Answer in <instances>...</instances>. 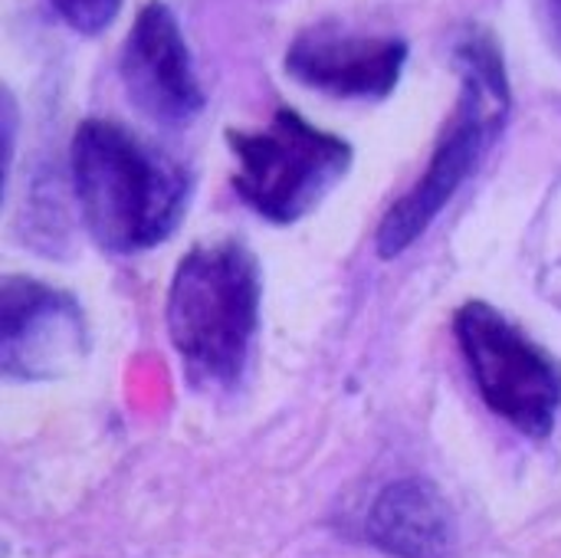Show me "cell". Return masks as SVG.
<instances>
[{
  "mask_svg": "<svg viewBox=\"0 0 561 558\" xmlns=\"http://www.w3.org/2000/svg\"><path fill=\"white\" fill-rule=\"evenodd\" d=\"M85 355L79 303L30 276H10L0 293V358L7 378L43 382Z\"/></svg>",
  "mask_w": 561,
  "mask_h": 558,
  "instance_id": "obj_6",
  "label": "cell"
},
{
  "mask_svg": "<svg viewBox=\"0 0 561 558\" xmlns=\"http://www.w3.org/2000/svg\"><path fill=\"white\" fill-rule=\"evenodd\" d=\"M72 187L82 224L102 250L145 253L178 230L191 174L115 118H85L72 135Z\"/></svg>",
  "mask_w": 561,
  "mask_h": 558,
  "instance_id": "obj_1",
  "label": "cell"
},
{
  "mask_svg": "<svg viewBox=\"0 0 561 558\" xmlns=\"http://www.w3.org/2000/svg\"><path fill=\"white\" fill-rule=\"evenodd\" d=\"M260 326V266L237 240L194 247L168 289V335L204 385H233Z\"/></svg>",
  "mask_w": 561,
  "mask_h": 558,
  "instance_id": "obj_3",
  "label": "cell"
},
{
  "mask_svg": "<svg viewBox=\"0 0 561 558\" xmlns=\"http://www.w3.org/2000/svg\"><path fill=\"white\" fill-rule=\"evenodd\" d=\"M368 539L394 558H447L457 526L447 500L427 480L388 483L368 510Z\"/></svg>",
  "mask_w": 561,
  "mask_h": 558,
  "instance_id": "obj_9",
  "label": "cell"
},
{
  "mask_svg": "<svg viewBox=\"0 0 561 558\" xmlns=\"http://www.w3.org/2000/svg\"><path fill=\"white\" fill-rule=\"evenodd\" d=\"M118 69L128 99L151 122L187 125L201 115L204 89L197 82L178 16L168 3L151 0L138 10Z\"/></svg>",
  "mask_w": 561,
  "mask_h": 558,
  "instance_id": "obj_7",
  "label": "cell"
},
{
  "mask_svg": "<svg viewBox=\"0 0 561 558\" xmlns=\"http://www.w3.org/2000/svg\"><path fill=\"white\" fill-rule=\"evenodd\" d=\"M457 342L486 408L526 437H546L561 408V368L490 303H467Z\"/></svg>",
  "mask_w": 561,
  "mask_h": 558,
  "instance_id": "obj_5",
  "label": "cell"
},
{
  "mask_svg": "<svg viewBox=\"0 0 561 558\" xmlns=\"http://www.w3.org/2000/svg\"><path fill=\"white\" fill-rule=\"evenodd\" d=\"M404 62L408 43L401 36H362L335 23L309 26L286 49V72L332 99H388Z\"/></svg>",
  "mask_w": 561,
  "mask_h": 558,
  "instance_id": "obj_8",
  "label": "cell"
},
{
  "mask_svg": "<svg viewBox=\"0 0 561 558\" xmlns=\"http://www.w3.org/2000/svg\"><path fill=\"white\" fill-rule=\"evenodd\" d=\"M559 7H561V0H559Z\"/></svg>",
  "mask_w": 561,
  "mask_h": 558,
  "instance_id": "obj_11",
  "label": "cell"
},
{
  "mask_svg": "<svg viewBox=\"0 0 561 558\" xmlns=\"http://www.w3.org/2000/svg\"><path fill=\"white\" fill-rule=\"evenodd\" d=\"M460 99L434 145L417 184L391 204L378 227V253L385 260L404 253L434 217L454 201L463 181L480 168L510 115V79L490 33L473 30L457 43Z\"/></svg>",
  "mask_w": 561,
  "mask_h": 558,
  "instance_id": "obj_2",
  "label": "cell"
},
{
  "mask_svg": "<svg viewBox=\"0 0 561 558\" xmlns=\"http://www.w3.org/2000/svg\"><path fill=\"white\" fill-rule=\"evenodd\" d=\"M237 194L273 224H296L348 174L352 145L283 105L256 132H227Z\"/></svg>",
  "mask_w": 561,
  "mask_h": 558,
  "instance_id": "obj_4",
  "label": "cell"
},
{
  "mask_svg": "<svg viewBox=\"0 0 561 558\" xmlns=\"http://www.w3.org/2000/svg\"><path fill=\"white\" fill-rule=\"evenodd\" d=\"M49 3L62 16V23H69L85 36L102 33L122 10V0H49Z\"/></svg>",
  "mask_w": 561,
  "mask_h": 558,
  "instance_id": "obj_10",
  "label": "cell"
}]
</instances>
